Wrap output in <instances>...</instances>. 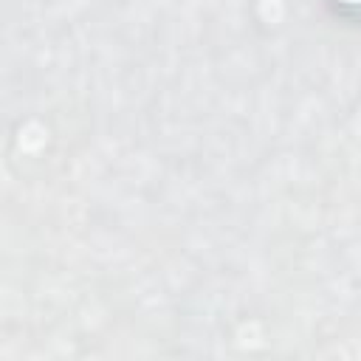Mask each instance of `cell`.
Segmentation results:
<instances>
[{
  "label": "cell",
  "mask_w": 361,
  "mask_h": 361,
  "mask_svg": "<svg viewBox=\"0 0 361 361\" xmlns=\"http://www.w3.org/2000/svg\"><path fill=\"white\" fill-rule=\"evenodd\" d=\"M341 3H347V6H361V0H341Z\"/></svg>",
  "instance_id": "obj_1"
}]
</instances>
